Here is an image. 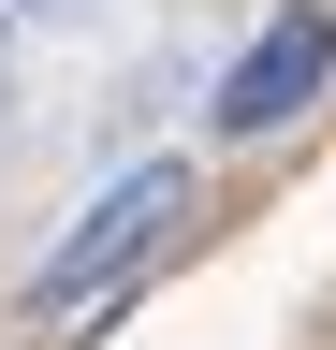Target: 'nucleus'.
I'll list each match as a JSON object with an SVG mask.
<instances>
[{
  "instance_id": "obj_2",
  "label": "nucleus",
  "mask_w": 336,
  "mask_h": 350,
  "mask_svg": "<svg viewBox=\"0 0 336 350\" xmlns=\"http://www.w3.org/2000/svg\"><path fill=\"white\" fill-rule=\"evenodd\" d=\"M322 73H336V15H322V0H292V15L220 73V131H278V117H307Z\"/></svg>"
},
{
  "instance_id": "obj_1",
  "label": "nucleus",
  "mask_w": 336,
  "mask_h": 350,
  "mask_svg": "<svg viewBox=\"0 0 336 350\" xmlns=\"http://www.w3.org/2000/svg\"><path fill=\"white\" fill-rule=\"evenodd\" d=\"M176 219H190V175H176V161H132V175H117V190H103V204L59 234V262L29 278V321H88V306L132 278V262L176 234Z\"/></svg>"
},
{
  "instance_id": "obj_3",
  "label": "nucleus",
  "mask_w": 336,
  "mask_h": 350,
  "mask_svg": "<svg viewBox=\"0 0 336 350\" xmlns=\"http://www.w3.org/2000/svg\"><path fill=\"white\" fill-rule=\"evenodd\" d=\"M0 15H29V29H73V15H88V0H0Z\"/></svg>"
}]
</instances>
